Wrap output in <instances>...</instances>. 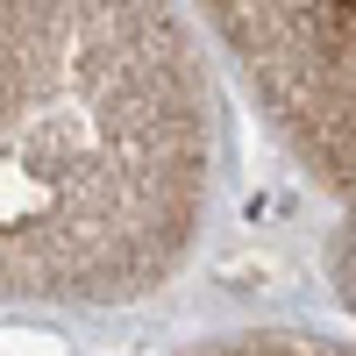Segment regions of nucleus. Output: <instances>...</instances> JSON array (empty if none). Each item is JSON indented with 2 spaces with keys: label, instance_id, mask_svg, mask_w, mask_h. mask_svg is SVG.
<instances>
[{
  "label": "nucleus",
  "instance_id": "7ed1b4c3",
  "mask_svg": "<svg viewBox=\"0 0 356 356\" xmlns=\"http://www.w3.org/2000/svg\"><path fill=\"white\" fill-rule=\"evenodd\" d=\"M171 356H356V342L349 335H314V328H228V335L186 342Z\"/></svg>",
  "mask_w": 356,
  "mask_h": 356
},
{
  "label": "nucleus",
  "instance_id": "f03ea898",
  "mask_svg": "<svg viewBox=\"0 0 356 356\" xmlns=\"http://www.w3.org/2000/svg\"><path fill=\"white\" fill-rule=\"evenodd\" d=\"M235 86L328 214V278L356 314V0H193Z\"/></svg>",
  "mask_w": 356,
  "mask_h": 356
},
{
  "label": "nucleus",
  "instance_id": "f257e3e1",
  "mask_svg": "<svg viewBox=\"0 0 356 356\" xmlns=\"http://www.w3.org/2000/svg\"><path fill=\"white\" fill-rule=\"evenodd\" d=\"M207 200L214 86L178 0H0V307L157 300Z\"/></svg>",
  "mask_w": 356,
  "mask_h": 356
}]
</instances>
